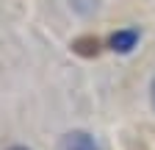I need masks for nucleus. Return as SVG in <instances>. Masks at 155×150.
Wrapping results in <instances>:
<instances>
[{
  "label": "nucleus",
  "instance_id": "f257e3e1",
  "mask_svg": "<svg viewBox=\"0 0 155 150\" xmlns=\"http://www.w3.org/2000/svg\"><path fill=\"white\" fill-rule=\"evenodd\" d=\"M58 150H97V142L86 131H69V134L61 136Z\"/></svg>",
  "mask_w": 155,
  "mask_h": 150
},
{
  "label": "nucleus",
  "instance_id": "f03ea898",
  "mask_svg": "<svg viewBox=\"0 0 155 150\" xmlns=\"http://www.w3.org/2000/svg\"><path fill=\"white\" fill-rule=\"evenodd\" d=\"M139 28H125V31H116L111 39H108V45H111V50L114 53H122V56H127L136 45H139Z\"/></svg>",
  "mask_w": 155,
  "mask_h": 150
},
{
  "label": "nucleus",
  "instance_id": "7ed1b4c3",
  "mask_svg": "<svg viewBox=\"0 0 155 150\" xmlns=\"http://www.w3.org/2000/svg\"><path fill=\"white\" fill-rule=\"evenodd\" d=\"M69 47H72V53L83 56V59H94V56L103 50V45H100V39H97V36H78Z\"/></svg>",
  "mask_w": 155,
  "mask_h": 150
},
{
  "label": "nucleus",
  "instance_id": "20e7f679",
  "mask_svg": "<svg viewBox=\"0 0 155 150\" xmlns=\"http://www.w3.org/2000/svg\"><path fill=\"white\" fill-rule=\"evenodd\" d=\"M150 100H152V111H155V75H152V84H150Z\"/></svg>",
  "mask_w": 155,
  "mask_h": 150
},
{
  "label": "nucleus",
  "instance_id": "39448f33",
  "mask_svg": "<svg viewBox=\"0 0 155 150\" xmlns=\"http://www.w3.org/2000/svg\"><path fill=\"white\" fill-rule=\"evenodd\" d=\"M8 150H28V147H22V145H14V147H8Z\"/></svg>",
  "mask_w": 155,
  "mask_h": 150
}]
</instances>
